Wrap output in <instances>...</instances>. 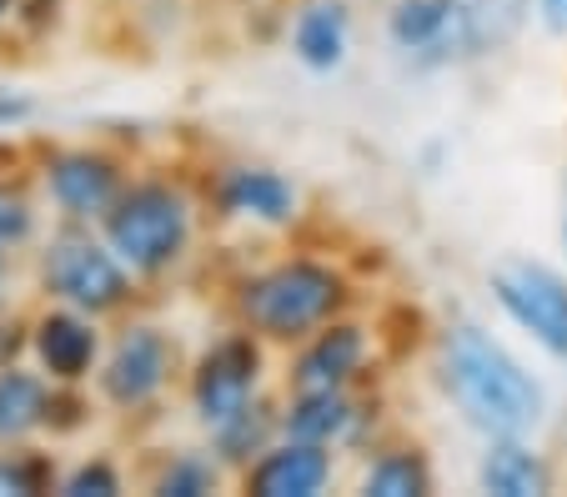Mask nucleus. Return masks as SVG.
Returning <instances> with one entry per match:
<instances>
[{
    "instance_id": "15",
    "label": "nucleus",
    "mask_w": 567,
    "mask_h": 497,
    "mask_svg": "<svg viewBox=\"0 0 567 497\" xmlns=\"http://www.w3.org/2000/svg\"><path fill=\"white\" fill-rule=\"evenodd\" d=\"M352 6L347 0H301L287 25V51L301 71L311 76H332L352 55Z\"/></svg>"
},
{
    "instance_id": "22",
    "label": "nucleus",
    "mask_w": 567,
    "mask_h": 497,
    "mask_svg": "<svg viewBox=\"0 0 567 497\" xmlns=\"http://www.w3.org/2000/svg\"><path fill=\"white\" fill-rule=\"evenodd\" d=\"M55 473L61 467L41 453V447H6L0 453V497H41L55 493Z\"/></svg>"
},
{
    "instance_id": "27",
    "label": "nucleus",
    "mask_w": 567,
    "mask_h": 497,
    "mask_svg": "<svg viewBox=\"0 0 567 497\" xmlns=\"http://www.w3.org/2000/svg\"><path fill=\"white\" fill-rule=\"evenodd\" d=\"M11 271H16V261L0 257V312H11Z\"/></svg>"
},
{
    "instance_id": "19",
    "label": "nucleus",
    "mask_w": 567,
    "mask_h": 497,
    "mask_svg": "<svg viewBox=\"0 0 567 497\" xmlns=\"http://www.w3.org/2000/svg\"><path fill=\"white\" fill-rule=\"evenodd\" d=\"M357 493L362 497H432L437 493V473H432V457L422 447H412V443L382 447L377 457L362 463Z\"/></svg>"
},
{
    "instance_id": "8",
    "label": "nucleus",
    "mask_w": 567,
    "mask_h": 497,
    "mask_svg": "<svg viewBox=\"0 0 567 497\" xmlns=\"http://www.w3.org/2000/svg\"><path fill=\"white\" fill-rule=\"evenodd\" d=\"M202 201L216 221L247 231H287L301 221V186L271 162H216L202 182Z\"/></svg>"
},
{
    "instance_id": "26",
    "label": "nucleus",
    "mask_w": 567,
    "mask_h": 497,
    "mask_svg": "<svg viewBox=\"0 0 567 497\" xmlns=\"http://www.w3.org/2000/svg\"><path fill=\"white\" fill-rule=\"evenodd\" d=\"M527 11L537 15L547 35H567V0H527Z\"/></svg>"
},
{
    "instance_id": "24",
    "label": "nucleus",
    "mask_w": 567,
    "mask_h": 497,
    "mask_svg": "<svg viewBox=\"0 0 567 497\" xmlns=\"http://www.w3.org/2000/svg\"><path fill=\"white\" fill-rule=\"evenodd\" d=\"M35 116H41V106H35L31 91H25V86H6V81H0V141L16 136V131H25Z\"/></svg>"
},
{
    "instance_id": "7",
    "label": "nucleus",
    "mask_w": 567,
    "mask_h": 497,
    "mask_svg": "<svg viewBox=\"0 0 567 497\" xmlns=\"http://www.w3.org/2000/svg\"><path fill=\"white\" fill-rule=\"evenodd\" d=\"M271 377V346L261 342L247 327H231V332L212 336V342L186 362V412H192L196 427H216L221 417H231L236 407H247L267 392Z\"/></svg>"
},
{
    "instance_id": "2",
    "label": "nucleus",
    "mask_w": 567,
    "mask_h": 497,
    "mask_svg": "<svg viewBox=\"0 0 567 497\" xmlns=\"http://www.w3.org/2000/svg\"><path fill=\"white\" fill-rule=\"evenodd\" d=\"M347 307H352V277L332 257H311V251L251 267L231 287V322L257 332L271 352L307 342L317 327L347 317Z\"/></svg>"
},
{
    "instance_id": "20",
    "label": "nucleus",
    "mask_w": 567,
    "mask_h": 497,
    "mask_svg": "<svg viewBox=\"0 0 567 497\" xmlns=\"http://www.w3.org/2000/svg\"><path fill=\"white\" fill-rule=\"evenodd\" d=\"M226 483H231V473L202 443V447H176V453L161 457L146 477V493L151 497H216Z\"/></svg>"
},
{
    "instance_id": "25",
    "label": "nucleus",
    "mask_w": 567,
    "mask_h": 497,
    "mask_svg": "<svg viewBox=\"0 0 567 497\" xmlns=\"http://www.w3.org/2000/svg\"><path fill=\"white\" fill-rule=\"evenodd\" d=\"M25 358V317L0 312V367Z\"/></svg>"
},
{
    "instance_id": "23",
    "label": "nucleus",
    "mask_w": 567,
    "mask_h": 497,
    "mask_svg": "<svg viewBox=\"0 0 567 497\" xmlns=\"http://www.w3.org/2000/svg\"><path fill=\"white\" fill-rule=\"evenodd\" d=\"M121 493H126V473L106 453L75 457L71 467L55 473V497H121Z\"/></svg>"
},
{
    "instance_id": "11",
    "label": "nucleus",
    "mask_w": 567,
    "mask_h": 497,
    "mask_svg": "<svg viewBox=\"0 0 567 497\" xmlns=\"http://www.w3.org/2000/svg\"><path fill=\"white\" fill-rule=\"evenodd\" d=\"M386 41L412 65H452L482 51V21L472 0H392L386 11Z\"/></svg>"
},
{
    "instance_id": "14",
    "label": "nucleus",
    "mask_w": 567,
    "mask_h": 497,
    "mask_svg": "<svg viewBox=\"0 0 567 497\" xmlns=\"http://www.w3.org/2000/svg\"><path fill=\"white\" fill-rule=\"evenodd\" d=\"M367 402L357 387H287L281 397V437L321 447H357L367 433Z\"/></svg>"
},
{
    "instance_id": "9",
    "label": "nucleus",
    "mask_w": 567,
    "mask_h": 497,
    "mask_svg": "<svg viewBox=\"0 0 567 497\" xmlns=\"http://www.w3.org/2000/svg\"><path fill=\"white\" fill-rule=\"evenodd\" d=\"M497 312L553 362H567V271L537 257H503L487 271Z\"/></svg>"
},
{
    "instance_id": "13",
    "label": "nucleus",
    "mask_w": 567,
    "mask_h": 497,
    "mask_svg": "<svg viewBox=\"0 0 567 497\" xmlns=\"http://www.w3.org/2000/svg\"><path fill=\"white\" fill-rule=\"evenodd\" d=\"M236 487L247 497H321L337 487V447L277 437L257 463L236 473Z\"/></svg>"
},
{
    "instance_id": "18",
    "label": "nucleus",
    "mask_w": 567,
    "mask_h": 497,
    "mask_svg": "<svg viewBox=\"0 0 567 497\" xmlns=\"http://www.w3.org/2000/svg\"><path fill=\"white\" fill-rule=\"evenodd\" d=\"M202 437H206V447L216 453V463H221L226 473H231V483H236V473H241V467H251L281 437V397L261 392L257 402L236 407L231 417H221L216 427H206Z\"/></svg>"
},
{
    "instance_id": "5",
    "label": "nucleus",
    "mask_w": 567,
    "mask_h": 497,
    "mask_svg": "<svg viewBox=\"0 0 567 497\" xmlns=\"http://www.w3.org/2000/svg\"><path fill=\"white\" fill-rule=\"evenodd\" d=\"M186 377V358L172 327H161L156 317L126 312L116 322V332L106 336V358L96 367V402L111 417L141 422L172 397V387Z\"/></svg>"
},
{
    "instance_id": "17",
    "label": "nucleus",
    "mask_w": 567,
    "mask_h": 497,
    "mask_svg": "<svg viewBox=\"0 0 567 497\" xmlns=\"http://www.w3.org/2000/svg\"><path fill=\"white\" fill-rule=\"evenodd\" d=\"M477 493L493 497H547L553 493V463L533 447V437H487L477 457Z\"/></svg>"
},
{
    "instance_id": "10",
    "label": "nucleus",
    "mask_w": 567,
    "mask_h": 497,
    "mask_svg": "<svg viewBox=\"0 0 567 497\" xmlns=\"http://www.w3.org/2000/svg\"><path fill=\"white\" fill-rule=\"evenodd\" d=\"M106 322L75 312L61 302H41L25 317V358L55 382V387H91L106 358Z\"/></svg>"
},
{
    "instance_id": "3",
    "label": "nucleus",
    "mask_w": 567,
    "mask_h": 497,
    "mask_svg": "<svg viewBox=\"0 0 567 497\" xmlns=\"http://www.w3.org/2000/svg\"><path fill=\"white\" fill-rule=\"evenodd\" d=\"M202 191L172 172H131L126 191L101 221V237L121 251L131 271L146 281H166L196 257L202 237Z\"/></svg>"
},
{
    "instance_id": "12",
    "label": "nucleus",
    "mask_w": 567,
    "mask_h": 497,
    "mask_svg": "<svg viewBox=\"0 0 567 497\" xmlns=\"http://www.w3.org/2000/svg\"><path fill=\"white\" fill-rule=\"evenodd\" d=\"M377 367V336L357 317L317 327L307 342L287 346V387H362Z\"/></svg>"
},
{
    "instance_id": "6",
    "label": "nucleus",
    "mask_w": 567,
    "mask_h": 497,
    "mask_svg": "<svg viewBox=\"0 0 567 497\" xmlns=\"http://www.w3.org/2000/svg\"><path fill=\"white\" fill-rule=\"evenodd\" d=\"M35 191L45 201L51 221H75V227H101L116 196L126 191L131 166L111 146L71 141V146H45L31 172Z\"/></svg>"
},
{
    "instance_id": "16",
    "label": "nucleus",
    "mask_w": 567,
    "mask_h": 497,
    "mask_svg": "<svg viewBox=\"0 0 567 497\" xmlns=\"http://www.w3.org/2000/svg\"><path fill=\"white\" fill-rule=\"evenodd\" d=\"M55 392L61 387L31 358L0 367V453L6 447H31L51 433Z\"/></svg>"
},
{
    "instance_id": "21",
    "label": "nucleus",
    "mask_w": 567,
    "mask_h": 497,
    "mask_svg": "<svg viewBox=\"0 0 567 497\" xmlns=\"http://www.w3.org/2000/svg\"><path fill=\"white\" fill-rule=\"evenodd\" d=\"M41 237H45V201L35 191V182L0 172V257L6 261L31 257Z\"/></svg>"
},
{
    "instance_id": "1",
    "label": "nucleus",
    "mask_w": 567,
    "mask_h": 497,
    "mask_svg": "<svg viewBox=\"0 0 567 497\" xmlns=\"http://www.w3.org/2000/svg\"><path fill=\"white\" fill-rule=\"evenodd\" d=\"M432 377L447 407L487 437H533L547 422V387L503 336L482 322H447L432 352Z\"/></svg>"
},
{
    "instance_id": "4",
    "label": "nucleus",
    "mask_w": 567,
    "mask_h": 497,
    "mask_svg": "<svg viewBox=\"0 0 567 497\" xmlns=\"http://www.w3.org/2000/svg\"><path fill=\"white\" fill-rule=\"evenodd\" d=\"M35 292L41 302H61L75 312H91L101 322H121L136 312L141 277L121 261V251L101 237V227H75V221H51L35 241Z\"/></svg>"
},
{
    "instance_id": "29",
    "label": "nucleus",
    "mask_w": 567,
    "mask_h": 497,
    "mask_svg": "<svg viewBox=\"0 0 567 497\" xmlns=\"http://www.w3.org/2000/svg\"><path fill=\"white\" fill-rule=\"evenodd\" d=\"M563 257H567V217H563Z\"/></svg>"
},
{
    "instance_id": "28",
    "label": "nucleus",
    "mask_w": 567,
    "mask_h": 497,
    "mask_svg": "<svg viewBox=\"0 0 567 497\" xmlns=\"http://www.w3.org/2000/svg\"><path fill=\"white\" fill-rule=\"evenodd\" d=\"M21 6H25V0H0V31L21 21Z\"/></svg>"
}]
</instances>
